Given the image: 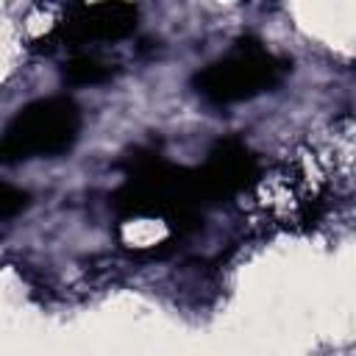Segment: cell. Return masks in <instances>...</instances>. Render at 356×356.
<instances>
[{
    "instance_id": "obj_1",
    "label": "cell",
    "mask_w": 356,
    "mask_h": 356,
    "mask_svg": "<svg viewBox=\"0 0 356 356\" xmlns=\"http://www.w3.org/2000/svg\"><path fill=\"white\" fill-rule=\"evenodd\" d=\"M289 70V58L267 50L256 36H245L225 56L197 70L192 89L214 106H234L273 92Z\"/></svg>"
},
{
    "instance_id": "obj_2",
    "label": "cell",
    "mask_w": 356,
    "mask_h": 356,
    "mask_svg": "<svg viewBox=\"0 0 356 356\" xmlns=\"http://www.w3.org/2000/svg\"><path fill=\"white\" fill-rule=\"evenodd\" d=\"M81 106L67 95L39 97L22 106L6 125L0 139V161L17 164L28 159H53L72 150L81 136Z\"/></svg>"
},
{
    "instance_id": "obj_3",
    "label": "cell",
    "mask_w": 356,
    "mask_h": 356,
    "mask_svg": "<svg viewBox=\"0 0 356 356\" xmlns=\"http://www.w3.org/2000/svg\"><path fill=\"white\" fill-rule=\"evenodd\" d=\"M139 8L134 3H83L67 8L56 22L47 42L67 47L95 44V42H120L136 31Z\"/></svg>"
},
{
    "instance_id": "obj_4",
    "label": "cell",
    "mask_w": 356,
    "mask_h": 356,
    "mask_svg": "<svg viewBox=\"0 0 356 356\" xmlns=\"http://www.w3.org/2000/svg\"><path fill=\"white\" fill-rule=\"evenodd\" d=\"M253 172H256V159L250 156V150L236 139H225L209 153V161L200 170H195V178L200 197L214 200L242 189Z\"/></svg>"
},
{
    "instance_id": "obj_5",
    "label": "cell",
    "mask_w": 356,
    "mask_h": 356,
    "mask_svg": "<svg viewBox=\"0 0 356 356\" xmlns=\"http://www.w3.org/2000/svg\"><path fill=\"white\" fill-rule=\"evenodd\" d=\"M114 75V67L95 53H75L61 64V78L70 86H95Z\"/></svg>"
},
{
    "instance_id": "obj_6",
    "label": "cell",
    "mask_w": 356,
    "mask_h": 356,
    "mask_svg": "<svg viewBox=\"0 0 356 356\" xmlns=\"http://www.w3.org/2000/svg\"><path fill=\"white\" fill-rule=\"evenodd\" d=\"M28 200H31V195L22 192L19 186H14V184H8V181L0 184V217H3V220L17 217V214L28 206Z\"/></svg>"
}]
</instances>
